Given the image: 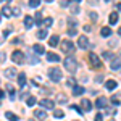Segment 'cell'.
Masks as SVG:
<instances>
[{
  "instance_id": "6da1fadb",
  "label": "cell",
  "mask_w": 121,
  "mask_h": 121,
  "mask_svg": "<svg viewBox=\"0 0 121 121\" xmlns=\"http://www.w3.org/2000/svg\"><path fill=\"white\" fill-rule=\"evenodd\" d=\"M48 78H50L53 82H60V81L63 79V73H61V69H60V68L53 66V68H50V69H48Z\"/></svg>"
},
{
  "instance_id": "7a4b0ae2",
  "label": "cell",
  "mask_w": 121,
  "mask_h": 121,
  "mask_svg": "<svg viewBox=\"0 0 121 121\" xmlns=\"http://www.w3.org/2000/svg\"><path fill=\"white\" fill-rule=\"evenodd\" d=\"M63 66L66 68V71L74 73L76 69H78V61H76L73 56H66L65 60H63Z\"/></svg>"
},
{
  "instance_id": "3957f363",
  "label": "cell",
  "mask_w": 121,
  "mask_h": 121,
  "mask_svg": "<svg viewBox=\"0 0 121 121\" xmlns=\"http://www.w3.org/2000/svg\"><path fill=\"white\" fill-rule=\"evenodd\" d=\"M89 63H91V66L92 68H102V61H100V58H99V55L97 53H89Z\"/></svg>"
},
{
  "instance_id": "277c9868",
  "label": "cell",
  "mask_w": 121,
  "mask_h": 121,
  "mask_svg": "<svg viewBox=\"0 0 121 121\" xmlns=\"http://www.w3.org/2000/svg\"><path fill=\"white\" fill-rule=\"evenodd\" d=\"M61 52L63 53H73L74 52V44L71 40H61Z\"/></svg>"
},
{
  "instance_id": "5b68a950",
  "label": "cell",
  "mask_w": 121,
  "mask_h": 121,
  "mask_svg": "<svg viewBox=\"0 0 121 121\" xmlns=\"http://www.w3.org/2000/svg\"><path fill=\"white\" fill-rule=\"evenodd\" d=\"M11 60H13L15 63H18V65H21V63L24 61V53H23L21 50H15V52L11 53Z\"/></svg>"
},
{
  "instance_id": "8992f818",
  "label": "cell",
  "mask_w": 121,
  "mask_h": 121,
  "mask_svg": "<svg viewBox=\"0 0 121 121\" xmlns=\"http://www.w3.org/2000/svg\"><path fill=\"white\" fill-rule=\"evenodd\" d=\"M95 107H97L99 110L107 108V107H108V99H107V97H99V99L95 100Z\"/></svg>"
},
{
  "instance_id": "52a82bcc",
  "label": "cell",
  "mask_w": 121,
  "mask_h": 121,
  "mask_svg": "<svg viewBox=\"0 0 121 121\" xmlns=\"http://www.w3.org/2000/svg\"><path fill=\"white\" fill-rule=\"evenodd\" d=\"M40 105H42V108H47V110H53V107H55V102H53V100H50V99H42V100H40Z\"/></svg>"
},
{
  "instance_id": "ba28073f",
  "label": "cell",
  "mask_w": 121,
  "mask_h": 121,
  "mask_svg": "<svg viewBox=\"0 0 121 121\" xmlns=\"http://www.w3.org/2000/svg\"><path fill=\"white\" fill-rule=\"evenodd\" d=\"M78 45L81 47V48H87V45H89V39L86 37V36H79V39H78Z\"/></svg>"
},
{
  "instance_id": "9c48e42d",
  "label": "cell",
  "mask_w": 121,
  "mask_h": 121,
  "mask_svg": "<svg viewBox=\"0 0 121 121\" xmlns=\"http://www.w3.org/2000/svg\"><path fill=\"white\" fill-rule=\"evenodd\" d=\"M110 68H112L113 71H118V69L121 68V60L120 58H113L112 63H110Z\"/></svg>"
},
{
  "instance_id": "30bf717a",
  "label": "cell",
  "mask_w": 121,
  "mask_h": 121,
  "mask_svg": "<svg viewBox=\"0 0 121 121\" xmlns=\"http://www.w3.org/2000/svg\"><path fill=\"white\" fill-rule=\"evenodd\" d=\"M81 105H82V112H87V113L91 112V110H92V107H94V105L89 102L87 99H84L82 102H81Z\"/></svg>"
},
{
  "instance_id": "8fae6325",
  "label": "cell",
  "mask_w": 121,
  "mask_h": 121,
  "mask_svg": "<svg viewBox=\"0 0 121 121\" xmlns=\"http://www.w3.org/2000/svg\"><path fill=\"white\" fill-rule=\"evenodd\" d=\"M32 26H34V18H32V16H31V15H26V16H24V28H32Z\"/></svg>"
},
{
  "instance_id": "7c38bea8",
  "label": "cell",
  "mask_w": 121,
  "mask_h": 121,
  "mask_svg": "<svg viewBox=\"0 0 121 121\" xmlns=\"http://www.w3.org/2000/svg\"><path fill=\"white\" fill-rule=\"evenodd\" d=\"M52 24H53V18H50V16H48V18H44L42 23H40V26H42L44 29H48Z\"/></svg>"
},
{
  "instance_id": "4fadbf2b",
  "label": "cell",
  "mask_w": 121,
  "mask_h": 121,
  "mask_svg": "<svg viewBox=\"0 0 121 121\" xmlns=\"http://www.w3.org/2000/svg\"><path fill=\"white\" fill-rule=\"evenodd\" d=\"M34 116H36L39 121H44L47 118V113L44 112V110H34Z\"/></svg>"
},
{
  "instance_id": "5bb4252c",
  "label": "cell",
  "mask_w": 121,
  "mask_h": 121,
  "mask_svg": "<svg viewBox=\"0 0 121 121\" xmlns=\"http://www.w3.org/2000/svg\"><path fill=\"white\" fill-rule=\"evenodd\" d=\"M47 61L56 63V61H60V55H56V53H52V52H48V53H47Z\"/></svg>"
},
{
  "instance_id": "9a60e30c",
  "label": "cell",
  "mask_w": 121,
  "mask_h": 121,
  "mask_svg": "<svg viewBox=\"0 0 121 121\" xmlns=\"http://www.w3.org/2000/svg\"><path fill=\"white\" fill-rule=\"evenodd\" d=\"M3 74L7 76L8 79H13V78L16 76V69H15V68H7V69L3 71Z\"/></svg>"
},
{
  "instance_id": "2e32d148",
  "label": "cell",
  "mask_w": 121,
  "mask_h": 121,
  "mask_svg": "<svg viewBox=\"0 0 121 121\" xmlns=\"http://www.w3.org/2000/svg\"><path fill=\"white\" fill-rule=\"evenodd\" d=\"M32 50L36 52V55H42V53H45V48H44V45H40V44H34Z\"/></svg>"
},
{
  "instance_id": "e0dca14e",
  "label": "cell",
  "mask_w": 121,
  "mask_h": 121,
  "mask_svg": "<svg viewBox=\"0 0 121 121\" xmlns=\"http://www.w3.org/2000/svg\"><path fill=\"white\" fill-rule=\"evenodd\" d=\"M116 86H118V82H116V81H113V79H108L107 84H105V87H107L108 91H115V89H116Z\"/></svg>"
},
{
  "instance_id": "ac0fdd59",
  "label": "cell",
  "mask_w": 121,
  "mask_h": 121,
  "mask_svg": "<svg viewBox=\"0 0 121 121\" xmlns=\"http://www.w3.org/2000/svg\"><path fill=\"white\" fill-rule=\"evenodd\" d=\"M2 13L5 15V16H13V8H10L8 5H3V8H2Z\"/></svg>"
},
{
  "instance_id": "d6986e66",
  "label": "cell",
  "mask_w": 121,
  "mask_h": 121,
  "mask_svg": "<svg viewBox=\"0 0 121 121\" xmlns=\"http://www.w3.org/2000/svg\"><path fill=\"white\" fill-rule=\"evenodd\" d=\"M100 36H102V37H108V36H112V28H107V26L102 28V29H100Z\"/></svg>"
},
{
  "instance_id": "ffe728a7",
  "label": "cell",
  "mask_w": 121,
  "mask_h": 121,
  "mask_svg": "<svg viewBox=\"0 0 121 121\" xmlns=\"http://www.w3.org/2000/svg\"><path fill=\"white\" fill-rule=\"evenodd\" d=\"M58 40H60L58 36H52V37L48 39V45H50V47H56V45H58Z\"/></svg>"
},
{
  "instance_id": "44dd1931",
  "label": "cell",
  "mask_w": 121,
  "mask_h": 121,
  "mask_svg": "<svg viewBox=\"0 0 121 121\" xmlns=\"http://www.w3.org/2000/svg\"><path fill=\"white\" fill-rule=\"evenodd\" d=\"M18 84L21 86V87H24V86H26V74H24V73L18 74Z\"/></svg>"
},
{
  "instance_id": "7402d4cb",
  "label": "cell",
  "mask_w": 121,
  "mask_h": 121,
  "mask_svg": "<svg viewBox=\"0 0 121 121\" xmlns=\"http://www.w3.org/2000/svg\"><path fill=\"white\" fill-rule=\"evenodd\" d=\"M84 94V87L82 86H76L73 87V95H82Z\"/></svg>"
},
{
  "instance_id": "603a6c76",
  "label": "cell",
  "mask_w": 121,
  "mask_h": 121,
  "mask_svg": "<svg viewBox=\"0 0 121 121\" xmlns=\"http://www.w3.org/2000/svg\"><path fill=\"white\" fill-rule=\"evenodd\" d=\"M5 116H7V120H8V121H18L19 120L18 116H16L15 113H11V112H7V113H5Z\"/></svg>"
},
{
  "instance_id": "cb8c5ba5",
  "label": "cell",
  "mask_w": 121,
  "mask_h": 121,
  "mask_svg": "<svg viewBox=\"0 0 121 121\" xmlns=\"http://www.w3.org/2000/svg\"><path fill=\"white\" fill-rule=\"evenodd\" d=\"M56 102L58 103H66L68 102V97H66L65 94H58V95H56Z\"/></svg>"
},
{
  "instance_id": "d4e9b609",
  "label": "cell",
  "mask_w": 121,
  "mask_h": 121,
  "mask_svg": "<svg viewBox=\"0 0 121 121\" xmlns=\"http://www.w3.org/2000/svg\"><path fill=\"white\" fill-rule=\"evenodd\" d=\"M108 21H110L112 24H116V23H118V13H115V11H113L112 15L108 16Z\"/></svg>"
},
{
  "instance_id": "484cf974",
  "label": "cell",
  "mask_w": 121,
  "mask_h": 121,
  "mask_svg": "<svg viewBox=\"0 0 121 121\" xmlns=\"http://www.w3.org/2000/svg\"><path fill=\"white\" fill-rule=\"evenodd\" d=\"M26 105H28V107H34V105H36V97L29 95V97H28V100H26Z\"/></svg>"
},
{
  "instance_id": "4316f807",
  "label": "cell",
  "mask_w": 121,
  "mask_h": 121,
  "mask_svg": "<svg viewBox=\"0 0 121 121\" xmlns=\"http://www.w3.org/2000/svg\"><path fill=\"white\" fill-rule=\"evenodd\" d=\"M53 116L58 118V120H61V118L65 116V113H63V110H53Z\"/></svg>"
},
{
  "instance_id": "83f0119b",
  "label": "cell",
  "mask_w": 121,
  "mask_h": 121,
  "mask_svg": "<svg viewBox=\"0 0 121 121\" xmlns=\"http://www.w3.org/2000/svg\"><path fill=\"white\" fill-rule=\"evenodd\" d=\"M7 91L10 92V99H13V97H15V87H13L11 84H7Z\"/></svg>"
},
{
  "instance_id": "f1b7e54d",
  "label": "cell",
  "mask_w": 121,
  "mask_h": 121,
  "mask_svg": "<svg viewBox=\"0 0 121 121\" xmlns=\"http://www.w3.org/2000/svg\"><path fill=\"white\" fill-rule=\"evenodd\" d=\"M68 24H69V28H76V26H78V21H76L73 16H69V18H68Z\"/></svg>"
},
{
  "instance_id": "f546056e",
  "label": "cell",
  "mask_w": 121,
  "mask_h": 121,
  "mask_svg": "<svg viewBox=\"0 0 121 121\" xmlns=\"http://www.w3.org/2000/svg\"><path fill=\"white\" fill-rule=\"evenodd\" d=\"M29 7H31V8H37L39 5H40V2H39V0H29V3H28Z\"/></svg>"
},
{
  "instance_id": "4dcf8cb0",
  "label": "cell",
  "mask_w": 121,
  "mask_h": 121,
  "mask_svg": "<svg viewBox=\"0 0 121 121\" xmlns=\"http://www.w3.org/2000/svg\"><path fill=\"white\" fill-rule=\"evenodd\" d=\"M37 37L39 39H45L47 37V29H40V31L37 32Z\"/></svg>"
},
{
  "instance_id": "1f68e13d",
  "label": "cell",
  "mask_w": 121,
  "mask_h": 121,
  "mask_svg": "<svg viewBox=\"0 0 121 121\" xmlns=\"http://www.w3.org/2000/svg\"><path fill=\"white\" fill-rule=\"evenodd\" d=\"M29 61H31V63H37L39 65V58H37V55L34 56V55H29Z\"/></svg>"
},
{
  "instance_id": "d6a6232c",
  "label": "cell",
  "mask_w": 121,
  "mask_h": 121,
  "mask_svg": "<svg viewBox=\"0 0 121 121\" xmlns=\"http://www.w3.org/2000/svg\"><path fill=\"white\" fill-rule=\"evenodd\" d=\"M19 15H21V8L19 7H15L13 8V16H19Z\"/></svg>"
},
{
  "instance_id": "836d02e7",
  "label": "cell",
  "mask_w": 121,
  "mask_h": 121,
  "mask_svg": "<svg viewBox=\"0 0 121 121\" xmlns=\"http://www.w3.org/2000/svg\"><path fill=\"white\" fill-rule=\"evenodd\" d=\"M68 34H69V36H76V34H78V29L76 28H69L68 29Z\"/></svg>"
},
{
  "instance_id": "e575fe53",
  "label": "cell",
  "mask_w": 121,
  "mask_h": 121,
  "mask_svg": "<svg viewBox=\"0 0 121 121\" xmlns=\"http://www.w3.org/2000/svg\"><path fill=\"white\" fill-rule=\"evenodd\" d=\"M71 110H74L78 113H82V108H79V105H71Z\"/></svg>"
},
{
  "instance_id": "d590c367",
  "label": "cell",
  "mask_w": 121,
  "mask_h": 121,
  "mask_svg": "<svg viewBox=\"0 0 121 121\" xmlns=\"http://www.w3.org/2000/svg\"><path fill=\"white\" fill-rule=\"evenodd\" d=\"M60 5H61L63 8H66V7H71V2H68V0H65V2H60Z\"/></svg>"
},
{
  "instance_id": "8d00e7d4",
  "label": "cell",
  "mask_w": 121,
  "mask_h": 121,
  "mask_svg": "<svg viewBox=\"0 0 121 121\" xmlns=\"http://www.w3.org/2000/svg\"><path fill=\"white\" fill-rule=\"evenodd\" d=\"M71 10H73V13H79V3L73 5V7H71Z\"/></svg>"
},
{
  "instance_id": "74e56055",
  "label": "cell",
  "mask_w": 121,
  "mask_h": 121,
  "mask_svg": "<svg viewBox=\"0 0 121 121\" xmlns=\"http://www.w3.org/2000/svg\"><path fill=\"white\" fill-rule=\"evenodd\" d=\"M68 86H73V87H76V79L69 78V79H68Z\"/></svg>"
},
{
  "instance_id": "f35d334b",
  "label": "cell",
  "mask_w": 121,
  "mask_h": 121,
  "mask_svg": "<svg viewBox=\"0 0 121 121\" xmlns=\"http://www.w3.org/2000/svg\"><path fill=\"white\" fill-rule=\"evenodd\" d=\"M115 113H116V110H115V108H107V115H115Z\"/></svg>"
},
{
  "instance_id": "ab89813d",
  "label": "cell",
  "mask_w": 121,
  "mask_h": 121,
  "mask_svg": "<svg viewBox=\"0 0 121 121\" xmlns=\"http://www.w3.org/2000/svg\"><path fill=\"white\" fill-rule=\"evenodd\" d=\"M103 58H108V60H110V58H112V52H103Z\"/></svg>"
},
{
  "instance_id": "60d3db41",
  "label": "cell",
  "mask_w": 121,
  "mask_h": 121,
  "mask_svg": "<svg viewBox=\"0 0 121 121\" xmlns=\"http://www.w3.org/2000/svg\"><path fill=\"white\" fill-rule=\"evenodd\" d=\"M95 121H103V115H102V113L95 115Z\"/></svg>"
},
{
  "instance_id": "b9f144b4",
  "label": "cell",
  "mask_w": 121,
  "mask_h": 121,
  "mask_svg": "<svg viewBox=\"0 0 121 121\" xmlns=\"http://www.w3.org/2000/svg\"><path fill=\"white\" fill-rule=\"evenodd\" d=\"M112 103L115 107H118V105H120V100H118V99H112Z\"/></svg>"
},
{
  "instance_id": "7bdbcfd3",
  "label": "cell",
  "mask_w": 121,
  "mask_h": 121,
  "mask_svg": "<svg viewBox=\"0 0 121 121\" xmlns=\"http://www.w3.org/2000/svg\"><path fill=\"white\" fill-rule=\"evenodd\" d=\"M89 15H91V19H94V21L97 19V13H95V11H92V13H89Z\"/></svg>"
},
{
  "instance_id": "ee69618b",
  "label": "cell",
  "mask_w": 121,
  "mask_h": 121,
  "mask_svg": "<svg viewBox=\"0 0 121 121\" xmlns=\"http://www.w3.org/2000/svg\"><path fill=\"white\" fill-rule=\"evenodd\" d=\"M11 42H13V44H19V42H21V39H19V37H15Z\"/></svg>"
},
{
  "instance_id": "f6af8a7d",
  "label": "cell",
  "mask_w": 121,
  "mask_h": 121,
  "mask_svg": "<svg viewBox=\"0 0 121 121\" xmlns=\"http://www.w3.org/2000/svg\"><path fill=\"white\" fill-rule=\"evenodd\" d=\"M5 58H7L5 53H0V61H5Z\"/></svg>"
},
{
  "instance_id": "bcb514c9",
  "label": "cell",
  "mask_w": 121,
  "mask_h": 121,
  "mask_svg": "<svg viewBox=\"0 0 121 121\" xmlns=\"http://www.w3.org/2000/svg\"><path fill=\"white\" fill-rule=\"evenodd\" d=\"M10 32H11V28H8V29H5V32H3V36H8Z\"/></svg>"
},
{
  "instance_id": "7dc6e473",
  "label": "cell",
  "mask_w": 121,
  "mask_h": 121,
  "mask_svg": "<svg viewBox=\"0 0 121 121\" xmlns=\"http://www.w3.org/2000/svg\"><path fill=\"white\" fill-rule=\"evenodd\" d=\"M84 31H86V32H89V31H91V26H87V24H86V26H84Z\"/></svg>"
},
{
  "instance_id": "c3c4849f",
  "label": "cell",
  "mask_w": 121,
  "mask_h": 121,
  "mask_svg": "<svg viewBox=\"0 0 121 121\" xmlns=\"http://www.w3.org/2000/svg\"><path fill=\"white\" fill-rule=\"evenodd\" d=\"M3 97H5V92H3V91H0V99H3Z\"/></svg>"
},
{
  "instance_id": "681fc988",
  "label": "cell",
  "mask_w": 121,
  "mask_h": 121,
  "mask_svg": "<svg viewBox=\"0 0 121 121\" xmlns=\"http://www.w3.org/2000/svg\"><path fill=\"white\" fill-rule=\"evenodd\" d=\"M115 7H116V8H118V10H120V11H121V3H116Z\"/></svg>"
},
{
  "instance_id": "f907efd6",
  "label": "cell",
  "mask_w": 121,
  "mask_h": 121,
  "mask_svg": "<svg viewBox=\"0 0 121 121\" xmlns=\"http://www.w3.org/2000/svg\"><path fill=\"white\" fill-rule=\"evenodd\" d=\"M118 34H120V36H121V28H120V29H118Z\"/></svg>"
},
{
  "instance_id": "816d5d0a",
  "label": "cell",
  "mask_w": 121,
  "mask_h": 121,
  "mask_svg": "<svg viewBox=\"0 0 121 121\" xmlns=\"http://www.w3.org/2000/svg\"><path fill=\"white\" fill-rule=\"evenodd\" d=\"M0 21H2V15H0Z\"/></svg>"
}]
</instances>
